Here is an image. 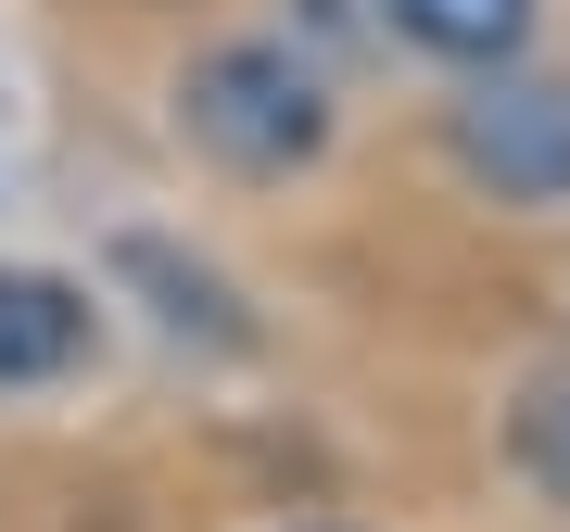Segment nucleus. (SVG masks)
Here are the masks:
<instances>
[{"label":"nucleus","instance_id":"obj_1","mask_svg":"<svg viewBox=\"0 0 570 532\" xmlns=\"http://www.w3.org/2000/svg\"><path fill=\"white\" fill-rule=\"evenodd\" d=\"M178 127L228 165V178H292V165H317V140H330V89L292 51L228 39V51H204L178 77Z\"/></svg>","mask_w":570,"mask_h":532},{"label":"nucleus","instance_id":"obj_2","mask_svg":"<svg viewBox=\"0 0 570 532\" xmlns=\"http://www.w3.org/2000/svg\"><path fill=\"white\" fill-rule=\"evenodd\" d=\"M456 165L494 190V204H570V89L482 63L469 102H456Z\"/></svg>","mask_w":570,"mask_h":532},{"label":"nucleus","instance_id":"obj_3","mask_svg":"<svg viewBox=\"0 0 570 532\" xmlns=\"http://www.w3.org/2000/svg\"><path fill=\"white\" fill-rule=\"evenodd\" d=\"M77 355H89V292L51 266H0V393L63 381Z\"/></svg>","mask_w":570,"mask_h":532},{"label":"nucleus","instance_id":"obj_4","mask_svg":"<svg viewBox=\"0 0 570 532\" xmlns=\"http://www.w3.org/2000/svg\"><path fill=\"white\" fill-rule=\"evenodd\" d=\"M393 26L444 63H508L532 39V0H393Z\"/></svg>","mask_w":570,"mask_h":532},{"label":"nucleus","instance_id":"obj_5","mask_svg":"<svg viewBox=\"0 0 570 532\" xmlns=\"http://www.w3.org/2000/svg\"><path fill=\"white\" fill-rule=\"evenodd\" d=\"M508 431H520V470H532V482H546L558 508H570V368H546V381H532Z\"/></svg>","mask_w":570,"mask_h":532}]
</instances>
